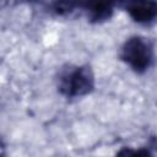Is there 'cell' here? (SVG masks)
<instances>
[{
	"label": "cell",
	"instance_id": "5",
	"mask_svg": "<svg viewBox=\"0 0 157 157\" xmlns=\"http://www.w3.org/2000/svg\"><path fill=\"white\" fill-rule=\"evenodd\" d=\"M49 7L56 16H67L80 10V0H50Z\"/></svg>",
	"mask_w": 157,
	"mask_h": 157
},
{
	"label": "cell",
	"instance_id": "2",
	"mask_svg": "<svg viewBox=\"0 0 157 157\" xmlns=\"http://www.w3.org/2000/svg\"><path fill=\"white\" fill-rule=\"evenodd\" d=\"M119 58L134 72L145 74L153 63V45L146 37L131 36L123 43Z\"/></svg>",
	"mask_w": 157,
	"mask_h": 157
},
{
	"label": "cell",
	"instance_id": "6",
	"mask_svg": "<svg viewBox=\"0 0 157 157\" xmlns=\"http://www.w3.org/2000/svg\"><path fill=\"white\" fill-rule=\"evenodd\" d=\"M118 155H123V156H151V152H150L147 148L132 150V148L124 147L121 151L118 152Z\"/></svg>",
	"mask_w": 157,
	"mask_h": 157
},
{
	"label": "cell",
	"instance_id": "8",
	"mask_svg": "<svg viewBox=\"0 0 157 157\" xmlns=\"http://www.w3.org/2000/svg\"><path fill=\"white\" fill-rule=\"evenodd\" d=\"M6 2H7V0H0V10L6 5Z\"/></svg>",
	"mask_w": 157,
	"mask_h": 157
},
{
	"label": "cell",
	"instance_id": "1",
	"mask_svg": "<svg viewBox=\"0 0 157 157\" xmlns=\"http://www.w3.org/2000/svg\"><path fill=\"white\" fill-rule=\"evenodd\" d=\"M96 86L94 74L88 65L67 64L63 66L56 76V87L66 98H81L90 94Z\"/></svg>",
	"mask_w": 157,
	"mask_h": 157
},
{
	"label": "cell",
	"instance_id": "9",
	"mask_svg": "<svg viewBox=\"0 0 157 157\" xmlns=\"http://www.w3.org/2000/svg\"><path fill=\"white\" fill-rule=\"evenodd\" d=\"M17 1H21V2H32V1H36V0H17Z\"/></svg>",
	"mask_w": 157,
	"mask_h": 157
},
{
	"label": "cell",
	"instance_id": "4",
	"mask_svg": "<svg viewBox=\"0 0 157 157\" xmlns=\"http://www.w3.org/2000/svg\"><path fill=\"white\" fill-rule=\"evenodd\" d=\"M125 11L131 20L142 26H150L157 17V1L156 0H125Z\"/></svg>",
	"mask_w": 157,
	"mask_h": 157
},
{
	"label": "cell",
	"instance_id": "7",
	"mask_svg": "<svg viewBox=\"0 0 157 157\" xmlns=\"http://www.w3.org/2000/svg\"><path fill=\"white\" fill-rule=\"evenodd\" d=\"M4 150H5V144H4V141L0 139V155L4 153Z\"/></svg>",
	"mask_w": 157,
	"mask_h": 157
},
{
	"label": "cell",
	"instance_id": "3",
	"mask_svg": "<svg viewBox=\"0 0 157 157\" xmlns=\"http://www.w3.org/2000/svg\"><path fill=\"white\" fill-rule=\"evenodd\" d=\"M125 0H80V10L92 23H102L113 16L114 7L121 6Z\"/></svg>",
	"mask_w": 157,
	"mask_h": 157
}]
</instances>
